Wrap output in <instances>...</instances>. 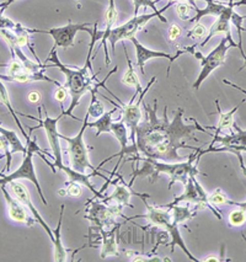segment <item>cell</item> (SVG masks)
<instances>
[{"mask_svg": "<svg viewBox=\"0 0 246 262\" xmlns=\"http://www.w3.org/2000/svg\"><path fill=\"white\" fill-rule=\"evenodd\" d=\"M121 43L123 45V52H124V56H126V59H127V63H128V69H127V72L124 73L123 77H122V83L128 85V86H132L135 88L136 91L138 94H142L143 90L142 89V85H141V80H139V77L138 74H137L135 68H133L132 66V60L129 59V56L128 53H127V50H126V46H124L123 42H121Z\"/></svg>", "mask_w": 246, "mask_h": 262, "instance_id": "4316f807", "label": "cell"}, {"mask_svg": "<svg viewBox=\"0 0 246 262\" xmlns=\"http://www.w3.org/2000/svg\"><path fill=\"white\" fill-rule=\"evenodd\" d=\"M27 142V153L25 154V158H24L23 164H21L19 169L16 171L9 173V175H5V173L0 172V185H8L10 184L11 181H17V180H29L31 181L33 185L37 188V192L41 197L42 203L44 206H48L47 200H46L43 192H42L41 185H39L37 176H36L35 172V164H33V157H35L36 153H39V151H43V153L50 158V154H48L47 149H41L37 144V139L36 137H31Z\"/></svg>", "mask_w": 246, "mask_h": 262, "instance_id": "52a82bcc", "label": "cell"}, {"mask_svg": "<svg viewBox=\"0 0 246 262\" xmlns=\"http://www.w3.org/2000/svg\"><path fill=\"white\" fill-rule=\"evenodd\" d=\"M196 47L197 45H193L191 46V47H185L184 50L185 52L192 53L193 56L199 60V63H201V73H199V75L197 77L196 81H194L192 85L194 90H198L203 81H205L215 69L219 68V67L223 66L224 62H226L227 52L229 50L230 46H228V38L226 36L224 38H221L219 45H218L214 50H212V52L208 56H203L201 52L193 51Z\"/></svg>", "mask_w": 246, "mask_h": 262, "instance_id": "30bf717a", "label": "cell"}, {"mask_svg": "<svg viewBox=\"0 0 246 262\" xmlns=\"http://www.w3.org/2000/svg\"><path fill=\"white\" fill-rule=\"evenodd\" d=\"M246 102L245 100H242L241 103H239L238 106H235L232 111L229 112H221V108L219 107V100H215V105H217V108H218V116H219V121H218V124L217 127L214 128V136H218L220 135L223 130H227V129H230L234 126V115L236 114V111H238L240 106L242 105V103Z\"/></svg>", "mask_w": 246, "mask_h": 262, "instance_id": "603a6c76", "label": "cell"}, {"mask_svg": "<svg viewBox=\"0 0 246 262\" xmlns=\"http://www.w3.org/2000/svg\"><path fill=\"white\" fill-rule=\"evenodd\" d=\"M160 0H133V4H135V16H137L139 13V9L143 8H151L154 11H158L156 9V3H159Z\"/></svg>", "mask_w": 246, "mask_h": 262, "instance_id": "d590c367", "label": "cell"}, {"mask_svg": "<svg viewBox=\"0 0 246 262\" xmlns=\"http://www.w3.org/2000/svg\"><path fill=\"white\" fill-rule=\"evenodd\" d=\"M0 151H3V154H5V158H7V166H5V170L7 171H10V166H11V149H10V144L7 141L4 136L0 135Z\"/></svg>", "mask_w": 246, "mask_h": 262, "instance_id": "836d02e7", "label": "cell"}, {"mask_svg": "<svg viewBox=\"0 0 246 262\" xmlns=\"http://www.w3.org/2000/svg\"><path fill=\"white\" fill-rule=\"evenodd\" d=\"M64 208L65 206H60V212H59V219L58 224H57L56 229L53 230V245H54V257L53 260L56 262H64L66 261V250L64 249V245L62 243V236H60V230H62V222H63V214H64Z\"/></svg>", "mask_w": 246, "mask_h": 262, "instance_id": "44dd1931", "label": "cell"}, {"mask_svg": "<svg viewBox=\"0 0 246 262\" xmlns=\"http://www.w3.org/2000/svg\"><path fill=\"white\" fill-rule=\"evenodd\" d=\"M121 224L115 225L114 229L106 231V230H100V239H101V258H106L108 256H118V244H117V235L118 231H120Z\"/></svg>", "mask_w": 246, "mask_h": 262, "instance_id": "ac0fdd59", "label": "cell"}, {"mask_svg": "<svg viewBox=\"0 0 246 262\" xmlns=\"http://www.w3.org/2000/svg\"><path fill=\"white\" fill-rule=\"evenodd\" d=\"M156 81V77L151 78V80L148 83L147 86L144 88L142 94H138L136 91L135 95H133L132 99L128 103H123L121 101V99L115 96V99H117V101L120 105L117 103H114L115 107L120 108L121 110V120L124 124H126L127 128L129 129V139L132 142V150L133 154L132 155H138V149H137V144H136V133H137V128H138L139 123L142 122L143 118V114H142V103L144 101V97L147 95V93L149 91V89L151 88V85Z\"/></svg>", "mask_w": 246, "mask_h": 262, "instance_id": "ba28073f", "label": "cell"}, {"mask_svg": "<svg viewBox=\"0 0 246 262\" xmlns=\"http://www.w3.org/2000/svg\"><path fill=\"white\" fill-rule=\"evenodd\" d=\"M15 2H17V0H5L4 3H2V4H0V10H2L3 13H4V11L7 10V9L10 7L11 4H14Z\"/></svg>", "mask_w": 246, "mask_h": 262, "instance_id": "ee69618b", "label": "cell"}, {"mask_svg": "<svg viewBox=\"0 0 246 262\" xmlns=\"http://www.w3.org/2000/svg\"><path fill=\"white\" fill-rule=\"evenodd\" d=\"M93 48L94 45H89V53H87L86 62H85V66L80 69H72L69 67H66L58 59V54H57V50H51L50 56H48L46 62H52L54 67L59 69L60 72L64 74L65 77V83L64 86L68 89L69 94H71V105H69V108L64 111L65 116H72L73 110H74L80 102L81 96L85 95L86 93H93V91H99L100 88H104V89L108 90L107 86H106L105 83L110 79V77L114 73L117 72L118 67H115L112 71L108 73L107 77L104 79L102 83H99L97 81L96 77L99 75L100 71L97 73L93 72V67H91V59H93ZM73 118L79 121V118L72 116Z\"/></svg>", "mask_w": 246, "mask_h": 262, "instance_id": "7a4b0ae2", "label": "cell"}, {"mask_svg": "<svg viewBox=\"0 0 246 262\" xmlns=\"http://www.w3.org/2000/svg\"><path fill=\"white\" fill-rule=\"evenodd\" d=\"M0 135H3L7 138L9 144H10L11 153H23L24 155L27 153V145L25 147V145L21 143L19 136H17L14 130L5 129V128H3L2 124H0Z\"/></svg>", "mask_w": 246, "mask_h": 262, "instance_id": "f1b7e54d", "label": "cell"}, {"mask_svg": "<svg viewBox=\"0 0 246 262\" xmlns=\"http://www.w3.org/2000/svg\"><path fill=\"white\" fill-rule=\"evenodd\" d=\"M117 17H118V11L116 9V4H115V0H108V7H107V10H106V14H105L106 30L104 31V35H102V37H101V45H100V47H99V48L104 47L106 66H110V63H111L110 54H108L106 41L108 39V36H110V33L112 31V27H114L115 23L117 21Z\"/></svg>", "mask_w": 246, "mask_h": 262, "instance_id": "d6986e66", "label": "cell"}, {"mask_svg": "<svg viewBox=\"0 0 246 262\" xmlns=\"http://www.w3.org/2000/svg\"><path fill=\"white\" fill-rule=\"evenodd\" d=\"M121 181H122V184L116 185V188H115V191L112 192L111 196L107 197V199L102 200V202L104 203H118V205H121L123 207L135 208V206L130 203V199H132L133 196L139 197V199H142V197H147V199H149L150 197L149 194H147V193H138V192L133 191L132 188H130L132 186L124 184L122 178H121Z\"/></svg>", "mask_w": 246, "mask_h": 262, "instance_id": "e0dca14e", "label": "cell"}, {"mask_svg": "<svg viewBox=\"0 0 246 262\" xmlns=\"http://www.w3.org/2000/svg\"><path fill=\"white\" fill-rule=\"evenodd\" d=\"M182 35V29L177 24H171L168 30V37L170 42H175Z\"/></svg>", "mask_w": 246, "mask_h": 262, "instance_id": "f35d334b", "label": "cell"}, {"mask_svg": "<svg viewBox=\"0 0 246 262\" xmlns=\"http://www.w3.org/2000/svg\"><path fill=\"white\" fill-rule=\"evenodd\" d=\"M242 31H244V32H246V29H245V27H242Z\"/></svg>", "mask_w": 246, "mask_h": 262, "instance_id": "f907efd6", "label": "cell"}, {"mask_svg": "<svg viewBox=\"0 0 246 262\" xmlns=\"http://www.w3.org/2000/svg\"><path fill=\"white\" fill-rule=\"evenodd\" d=\"M175 10L176 14L178 15V17H180L182 21H190L192 19V11H196V9H194L191 4H188V3L180 2L176 3Z\"/></svg>", "mask_w": 246, "mask_h": 262, "instance_id": "1f68e13d", "label": "cell"}, {"mask_svg": "<svg viewBox=\"0 0 246 262\" xmlns=\"http://www.w3.org/2000/svg\"><path fill=\"white\" fill-rule=\"evenodd\" d=\"M0 102H2L3 105H4L5 107L8 108V111L10 112L11 116H13L15 123H16V126L19 127V129L21 130V133H23V136L25 137L26 141H29V139L31 138V136H30L29 133H26L25 127H24L23 124H21L20 120H19V118H17V112L13 108V105H11V101H10V97H9V93H8V90H7V86H5V84L3 83L2 78H0Z\"/></svg>", "mask_w": 246, "mask_h": 262, "instance_id": "484cf974", "label": "cell"}, {"mask_svg": "<svg viewBox=\"0 0 246 262\" xmlns=\"http://www.w3.org/2000/svg\"><path fill=\"white\" fill-rule=\"evenodd\" d=\"M143 107L145 111V120L137 128L136 144L138 155H143L144 158L163 160L165 163H178L182 160L178 149H192L193 151L197 149L187 145L185 141L192 139L199 142V139L194 137V133L198 130L208 133L206 127H202L194 118H192L193 124H185L182 121L184 108L181 107L176 111L172 121H170L166 106L164 107L163 118L158 117V100H154V106L143 101Z\"/></svg>", "mask_w": 246, "mask_h": 262, "instance_id": "6da1fadb", "label": "cell"}, {"mask_svg": "<svg viewBox=\"0 0 246 262\" xmlns=\"http://www.w3.org/2000/svg\"><path fill=\"white\" fill-rule=\"evenodd\" d=\"M207 200L212 206L230 205V203H232V201L228 199V197L226 196V193H224L220 188L215 190L213 193H209V194L207 193Z\"/></svg>", "mask_w": 246, "mask_h": 262, "instance_id": "d6a6232c", "label": "cell"}, {"mask_svg": "<svg viewBox=\"0 0 246 262\" xmlns=\"http://www.w3.org/2000/svg\"><path fill=\"white\" fill-rule=\"evenodd\" d=\"M91 24H73L71 20L68 21L65 26L62 27H54V29L51 30H33L32 29V33H47V35L52 36V38L54 39V45L52 47V50H57V48H66L73 47L74 46V38L77 36L78 32L80 31H85L87 32L89 35H91L94 31V29H90Z\"/></svg>", "mask_w": 246, "mask_h": 262, "instance_id": "7c38bea8", "label": "cell"}, {"mask_svg": "<svg viewBox=\"0 0 246 262\" xmlns=\"http://www.w3.org/2000/svg\"><path fill=\"white\" fill-rule=\"evenodd\" d=\"M27 99H29L30 102L36 103L41 100V94H39L38 91H31V93L29 94V96H27Z\"/></svg>", "mask_w": 246, "mask_h": 262, "instance_id": "60d3db41", "label": "cell"}, {"mask_svg": "<svg viewBox=\"0 0 246 262\" xmlns=\"http://www.w3.org/2000/svg\"><path fill=\"white\" fill-rule=\"evenodd\" d=\"M15 26H16V23H14L13 20H10L7 16H4V13L0 10V29L10 30V31H14Z\"/></svg>", "mask_w": 246, "mask_h": 262, "instance_id": "ab89813d", "label": "cell"}, {"mask_svg": "<svg viewBox=\"0 0 246 262\" xmlns=\"http://www.w3.org/2000/svg\"><path fill=\"white\" fill-rule=\"evenodd\" d=\"M0 78L2 80L5 81H11V83H23V84H29L33 83V81H48V83L56 84L57 86L62 85L58 83L57 80H53V79H50L46 77L44 72H21L19 74H13V75H2L0 74Z\"/></svg>", "mask_w": 246, "mask_h": 262, "instance_id": "ffe728a7", "label": "cell"}, {"mask_svg": "<svg viewBox=\"0 0 246 262\" xmlns=\"http://www.w3.org/2000/svg\"><path fill=\"white\" fill-rule=\"evenodd\" d=\"M170 2H172V3H180V2L188 3V4H191V5H192V7H193L194 9H196V10H197V9H198V7H197V5H196V0H170ZM203 2H206V3H207L208 0H203Z\"/></svg>", "mask_w": 246, "mask_h": 262, "instance_id": "f6af8a7d", "label": "cell"}, {"mask_svg": "<svg viewBox=\"0 0 246 262\" xmlns=\"http://www.w3.org/2000/svg\"><path fill=\"white\" fill-rule=\"evenodd\" d=\"M0 190H2L3 194L5 197V202H7L8 207V213L9 217L13 219L14 222H17V223L25 224L27 227H32L33 224H36V219L33 218V215H30L29 212H27V208L23 203L20 202L16 197L11 196L9 193L7 188H5V185H0Z\"/></svg>", "mask_w": 246, "mask_h": 262, "instance_id": "5bb4252c", "label": "cell"}, {"mask_svg": "<svg viewBox=\"0 0 246 262\" xmlns=\"http://www.w3.org/2000/svg\"><path fill=\"white\" fill-rule=\"evenodd\" d=\"M227 8H228V4H224V3H219L217 2V0H208L207 7L203 9V10H201L199 8L197 9L196 15H194L192 19L190 20V23L191 24L199 23V20H201L203 16H208V15L218 17L219 15H221L227 10Z\"/></svg>", "mask_w": 246, "mask_h": 262, "instance_id": "cb8c5ba5", "label": "cell"}, {"mask_svg": "<svg viewBox=\"0 0 246 262\" xmlns=\"http://www.w3.org/2000/svg\"><path fill=\"white\" fill-rule=\"evenodd\" d=\"M66 192H68V194L71 197H75V199H78V197L81 196V193H83V190H81L80 187V184L79 182H74V181H68L66 182Z\"/></svg>", "mask_w": 246, "mask_h": 262, "instance_id": "8d00e7d4", "label": "cell"}, {"mask_svg": "<svg viewBox=\"0 0 246 262\" xmlns=\"http://www.w3.org/2000/svg\"><path fill=\"white\" fill-rule=\"evenodd\" d=\"M75 2H77V0H75Z\"/></svg>", "mask_w": 246, "mask_h": 262, "instance_id": "db71d44e", "label": "cell"}, {"mask_svg": "<svg viewBox=\"0 0 246 262\" xmlns=\"http://www.w3.org/2000/svg\"><path fill=\"white\" fill-rule=\"evenodd\" d=\"M9 185H10V190H11V192H13V196L16 197V199L19 200L20 202L23 203V205L25 206L30 212H31L33 218H35L36 221H37L38 223L41 224V227L43 228V229L46 230V233L48 234L51 242H53V240H54L53 230L51 229L50 227H48V224L46 223L44 219L41 217V214H39L37 208H36V207L32 205L31 196H30V192H29V190H27L26 186L24 185L23 182H19V181H11Z\"/></svg>", "mask_w": 246, "mask_h": 262, "instance_id": "4fadbf2b", "label": "cell"}, {"mask_svg": "<svg viewBox=\"0 0 246 262\" xmlns=\"http://www.w3.org/2000/svg\"><path fill=\"white\" fill-rule=\"evenodd\" d=\"M87 203H91L89 208H86V215L85 218L91 222L90 233L94 231V236L96 233H100L104 228H112L116 225V217H124L122 214L123 206L118 203H112L110 206H105L104 203L94 202L93 200Z\"/></svg>", "mask_w": 246, "mask_h": 262, "instance_id": "8fae6325", "label": "cell"}, {"mask_svg": "<svg viewBox=\"0 0 246 262\" xmlns=\"http://www.w3.org/2000/svg\"><path fill=\"white\" fill-rule=\"evenodd\" d=\"M203 261H205V262H212V261L219 262L220 258H217V257H208V258H206V260H203Z\"/></svg>", "mask_w": 246, "mask_h": 262, "instance_id": "7dc6e473", "label": "cell"}, {"mask_svg": "<svg viewBox=\"0 0 246 262\" xmlns=\"http://www.w3.org/2000/svg\"><path fill=\"white\" fill-rule=\"evenodd\" d=\"M230 206H236V207H239V208H241V209H244V211H246V201H245V202H242V203L234 202V201H232Z\"/></svg>", "mask_w": 246, "mask_h": 262, "instance_id": "bcb514c9", "label": "cell"}, {"mask_svg": "<svg viewBox=\"0 0 246 262\" xmlns=\"http://www.w3.org/2000/svg\"><path fill=\"white\" fill-rule=\"evenodd\" d=\"M245 19H246V15H245Z\"/></svg>", "mask_w": 246, "mask_h": 262, "instance_id": "f5cc1de1", "label": "cell"}, {"mask_svg": "<svg viewBox=\"0 0 246 262\" xmlns=\"http://www.w3.org/2000/svg\"><path fill=\"white\" fill-rule=\"evenodd\" d=\"M228 222H229L230 227L233 228L242 227L246 223V211L241 208L234 209L228 215Z\"/></svg>", "mask_w": 246, "mask_h": 262, "instance_id": "4dcf8cb0", "label": "cell"}, {"mask_svg": "<svg viewBox=\"0 0 246 262\" xmlns=\"http://www.w3.org/2000/svg\"><path fill=\"white\" fill-rule=\"evenodd\" d=\"M201 150V148H197L193 154L188 155L187 161H178V163H165V161H160L155 159H150V158H141V157H132L128 158L127 161H138L143 163L142 169H136L132 175L129 186L133 185L136 178H153L150 182H155L158 176L160 173H165L170 178L168 190H171L172 185L175 182H181L182 185H186L188 179L196 178L197 175H206L198 170L197 165H193V161L197 159V154Z\"/></svg>", "mask_w": 246, "mask_h": 262, "instance_id": "3957f363", "label": "cell"}, {"mask_svg": "<svg viewBox=\"0 0 246 262\" xmlns=\"http://www.w3.org/2000/svg\"><path fill=\"white\" fill-rule=\"evenodd\" d=\"M174 4L175 3L170 2L169 4H166L165 7L162 9V10L154 11L153 14L137 15V16H133L132 19L127 21V23L123 24V25L112 29V31L107 39V41H110L112 53L115 54V47H116V45L118 43V42H124L126 39H129L130 41V38L135 37L136 33L138 32L141 29H143V27L147 25V24L149 23L151 19H154V17H159V20L163 21V23H165V24L168 23V19L164 16L163 13L164 11L168 10V9L171 8Z\"/></svg>", "mask_w": 246, "mask_h": 262, "instance_id": "9c48e42d", "label": "cell"}, {"mask_svg": "<svg viewBox=\"0 0 246 262\" xmlns=\"http://www.w3.org/2000/svg\"><path fill=\"white\" fill-rule=\"evenodd\" d=\"M96 94L97 91H93V93H91V102L86 112L91 118H99L105 114V106L102 105V102L100 101L99 99H97Z\"/></svg>", "mask_w": 246, "mask_h": 262, "instance_id": "f546056e", "label": "cell"}, {"mask_svg": "<svg viewBox=\"0 0 246 262\" xmlns=\"http://www.w3.org/2000/svg\"><path fill=\"white\" fill-rule=\"evenodd\" d=\"M169 209H170V212H171L172 221H174V223L177 224V225L185 224L187 221H190V219L196 217L197 212L199 211L198 207H194L193 209L191 208L190 203H188L186 207L176 205V206L171 207V208H169Z\"/></svg>", "mask_w": 246, "mask_h": 262, "instance_id": "d4e9b609", "label": "cell"}, {"mask_svg": "<svg viewBox=\"0 0 246 262\" xmlns=\"http://www.w3.org/2000/svg\"><path fill=\"white\" fill-rule=\"evenodd\" d=\"M3 158H5V154H0V160H2Z\"/></svg>", "mask_w": 246, "mask_h": 262, "instance_id": "681fc988", "label": "cell"}, {"mask_svg": "<svg viewBox=\"0 0 246 262\" xmlns=\"http://www.w3.org/2000/svg\"><path fill=\"white\" fill-rule=\"evenodd\" d=\"M208 30L206 29L205 26L202 25L201 23H196L193 25L192 29L190 30V31L187 32V37L188 38H196V39H199V38H203L206 37V36L208 35Z\"/></svg>", "mask_w": 246, "mask_h": 262, "instance_id": "e575fe53", "label": "cell"}, {"mask_svg": "<svg viewBox=\"0 0 246 262\" xmlns=\"http://www.w3.org/2000/svg\"><path fill=\"white\" fill-rule=\"evenodd\" d=\"M236 133H232L228 136H213V141H212L209 147H213L215 143H219L220 145H241L246 147V130H242L241 128L238 127V124L234 123Z\"/></svg>", "mask_w": 246, "mask_h": 262, "instance_id": "7402d4cb", "label": "cell"}, {"mask_svg": "<svg viewBox=\"0 0 246 262\" xmlns=\"http://www.w3.org/2000/svg\"><path fill=\"white\" fill-rule=\"evenodd\" d=\"M58 193L60 194V196H65V194L68 193V192H66V190H59Z\"/></svg>", "mask_w": 246, "mask_h": 262, "instance_id": "c3c4849f", "label": "cell"}, {"mask_svg": "<svg viewBox=\"0 0 246 262\" xmlns=\"http://www.w3.org/2000/svg\"><path fill=\"white\" fill-rule=\"evenodd\" d=\"M127 130H128V128H127V126L123 123L122 121L112 122L111 132H112V135L116 137V139L118 141V143H120L121 150H120V153H118V154L112 155V157L107 158V159H106V160L101 161V163H100V165L97 166V170H101V166H102V165H105V164H107L108 161L114 159V158L120 157V160H118V163L116 164V167H115V170H114V171L110 172L112 178H114L115 173H116V170L118 169V166H120L121 161H122V158L124 157V155L127 154V149H128V139H129L128 135H127Z\"/></svg>", "mask_w": 246, "mask_h": 262, "instance_id": "2e32d148", "label": "cell"}, {"mask_svg": "<svg viewBox=\"0 0 246 262\" xmlns=\"http://www.w3.org/2000/svg\"><path fill=\"white\" fill-rule=\"evenodd\" d=\"M130 41H132V43L135 45V48H136V56H137V66H138L139 71L143 75L145 74V71H144V66L145 63L148 62V60L151 59V58H165V59H169L170 60V64H169V69H168V75L170 73V67H171V63L174 62L177 57H180L182 53H186V52L184 51H178L177 53H176V56H170L169 53H164V52H159V51H154V50H149V48L144 47L141 42L138 41V39L135 37L130 38Z\"/></svg>", "mask_w": 246, "mask_h": 262, "instance_id": "9a60e30c", "label": "cell"}, {"mask_svg": "<svg viewBox=\"0 0 246 262\" xmlns=\"http://www.w3.org/2000/svg\"><path fill=\"white\" fill-rule=\"evenodd\" d=\"M68 95H71V94H69L68 89H66L64 85H59L58 89H57L56 93H54V99H56L57 101L60 103V107H62L63 110H64V106H63V103H64L65 99L68 97Z\"/></svg>", "mask_w": 246, "mask_h": 262, "instance_id": "74e56055", "label": "cell"}, {"mask_svg": "<svg viewBox=\"0 0 246 262\" xmlns=\"http://www.w3.org/2000/svg\"><path fill=\"white\" fill-rule=\"evenodd\" d=\"M42 108L43 107H38V118L33 117V116H30V115H25V114H21V112H17V115L23 116V117H27V118H31L33 121H37L38 122V126L36 127H27L29 128V135L31 136L32 132L35 129H38V128H43L44 132H46V136H47V139H48V143H50V148L51 150H52V160L53 163H51L50 160L47 159V158L44 157V155H39V158H41L42 160H44L46 164H48L51 167H52V172H56L57 169H59L60 171L63 170V167L65 165L63 164V149L60 147V137H59V132H58V122L60 118L63 117L64 115V111H62V114H60L58 117L53 118L51 117L50 115H48L47 110L44 108V118L42 117Z\"/></svg>", "mask_w": 246, "mask_h": 262, "instance_id": "277c9868", "label": "cell"}, {"mask_svg": "<svg viewBox=\"0 0 246 262\" xmlns=\"http://www.w3.org/2000/svg\"><path fill=\"white\" fill-rule=\"evenodd\" d=\"M236 48H239L240 53H241L242 59H244V66L240 67V69H239V72H240V71H242V69H246V54L244 52V47H242V41H239L238 43H236Z\"/></svg>", "mask_w": 246, "mask_h": 262, "instance_id": "b9f144b4", "label": "cell"}, {"mask_svg": "<svg viewBox=\"0 0 246 262\" xmlns=\"http://www.w3.org/2000/svg\"><path fill=\"white\" fill-rule=\"evenodd\" d=\"M144 203L145 207H147V213L142 215H135V217L129 218V221H133L136 218H145L149 221V223L151 225H155V227L163 228L166 233L169 234V236L171 237V243L168 244V246H170L171 251H175V246H180L182 249V251L186 254V256L188 257V260L194 261V262H199L201 260L196 258L194 256L191 254L190 250L187 249L186 244H185L184 239H182L181 234H180V229H178V225L174 223L172 221V215L171 212L169 211H164L162 208H158V207L150 206L149 203L147 202V197H142L141 199Z\"/></svg>", "mask_w": 246, "mask_h": 262, "instance_id": "8992f818", "label": "cell"}, {"mask_svg": "<svg viewBox=\"0 0 246 262\" xmlns=\"http://www.w3.org/2000/svg\"><path fill=\"white\" fill-rule=\"evenodd\" d=\"M223 83H224V84H227V85H229V86H232V88H235V89L240 90V91H241L242 94H245V96H246V90H245V89H242V88H241V86H239V85L234 84V83H232V81L227 80V79H223ZM245 101H246V97H245Z\"/></svg>", "mask_w": 246, "mask_h": 262, "instance_id": "7bdbcfd3", "label": "cell"}, {"mask_svg": "<svg viewBox=\"0 0 246 262\" xmlns=\"http://www.w3.org/2000/svg\"><path fill=\"white\" fill-rule=\"evenodd\" d=\"M117 111L116 108H112L111 111H105V114L101 116V117L97 118V121L95 122H89L87 123V127L91 128H96V137H99L102 133H112L111 132V126H112V115Z\"/></svg>", "mask_w": 246, "mask_h": 262, "instance_id": "83f0119b", "label": "cell"}, {"mask_svg": "<svg viewBox=\"0 0 246 262\" xmlns=\"http://www.w3.org/2000/svg\"><path fill=\"white\" fill-rule=\"evenodd\" d=\"M89 115L86 114L85 116L84 121H83V127L81 129L79 130V133L74 138H69V137H65L63 135H59L60 139L65 141L68 143V154H69V161H71V167L73 170L78 172H83L85 173V170L90 169L93 171L94 176H99V178H102L104 180H106V184L104 187L101 188L100 192H105L107 186L111 184L112 180L106 178L105 175H102L100 172V170H97L96 167H94L93 164L90 163L89 159V150L91 149V147H86L84 141V133L85 129L87 128V123H89Z\"/></svg>", "mask_w": 246, "mask_h": 262, "instance_id": "5b68a950", "label": "cell"}, {"mask_svg": "<svg viewBox=\"0 0 246 262\" xmlns=\"http://www.w3.org/2000/svg\"><path fill=\"white\" fill-rule=\"evenodd\" d=\"M242 236H244V235H242ZM244 239H245V242H246V237L245 236H244Z\"/></svg>", "mask_w": 246, "mask_h": 262, "instance_id": "816d5d0a", "label": "cell"}]
</instances>
